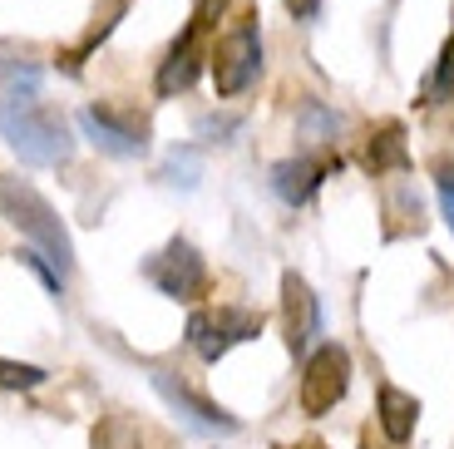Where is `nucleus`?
<instances>
[{"label":"nucleus","mask_w":454,"mask_h":449,"mask_svg":"<svg viewBox=\"0 0 454 449\" xmlns=\"http://www.w3.org/2000/svg\"><path fill=\"white\" fill-rule=\"evenodd\" d=\"M198 154H168V163H163V183H173V188H198Z\"/></svg>","instance_id":"dca6fc26"},{"label":"nucleus","mask_w":454,"mask_h":449,"mask_svg":"<svg viewBox=\"0 0 454 449\" xmlns=\"http://www.w3.org/2000/svg\"><path fill=\"white\" fill-rule=\"evenodd\" d=\"M257 336H262V311H252V306H203V311L188 316V346L207 366H217L232 346Z\"/></svg>","instance_id":"20e7f679"},{"label":"nucleus","mask_w":454,"mask_h":449,"mask_svg":"<svg viewBox=\"0 0 454 449\" xmlns=\"http://www.w3.org/2000/svg\"><path fill=\"white\" fill-rule=\"evenodd\" d=\"M430 99H434V104L454 99V35L444 40V50H440V65H434V75H430Z\"/></svg>","instance_id":"2eb2a0df"},{"label":"nucleus","mask_w":454,"mask_h":449,"mask_svg":"<svg viewBox=\"0 0 454 449\" xmlns=\"http://www.w3.org/2000/svg\"><path fill=\"white\" fill-rule=\"evenodd\" d=\"M257 75H262V30H257V11H247L217 35L213 84H217L223 99H232V94H242Z\"/></svg>","instance_id":"7ed1b4c3"},{"label":"nucleus","mask_w":454,"mask_h":449,"mask_svg":"<svg viewBox=\"0 0 454 449\" xmlns=\"http://www.w3.org/2000/svg\"><path fill=\"white\" fill-rule=\"evenodd\" d=\"M282 326H286V346H292V356H301V351L321 336V302L296 272L282 277Z\"/></svg>","instance_id":"6e6552de"},{"label":"nucleus","mask_w":454,"mask_h":449,"mask_svg":"<svg viewBox=\"0 0 454 449\" xmlns=\"http://www.w3.org/2000/svg\"><path fill=\"white\" fill-rule=\"evenodd\" d=\"M0 138L30 169H55V163H69V154H74L69 124L55 109L35 104V94H11V99L0 104Z\"/></svg>","instance_id":"f257e3e1"},{"label":"nucleus","mask_w":454,"mask_h":449,"mask_svg":"<svg viewBox=\"0 0 454 449\" xmlns=\"http://www.w3.org/2000/svg\"><path fill=\"white\" fill-rule=\"evenodd\" d=\"M124 11H129V0H109V5H104V15H94V25L84 30V40L65 55V69H80L84 59L94 55V45H104V40H109V30L119 25V15H124Z\"/></svg>","instance_id":"4468645a"},{"label":"nucleus","mask_w":454,"mask_h":449,"mask_svg":"<svg viewBox=\"0 0 454 449\" xmlns=\"http://www.w3.org/2000/svg\"><path fill=\"white\" fill-rule=\"evenodd\" d=\"M198 134L213 138V144H223L227 134H238V119H227V114L217 119V114H207V119H198Z\"/></svg>","instance_id":"412c9836"},{"label":"nucleus","mask_w":454,"mask_h":449,"mask_svg":"<svg viewBox=\"0 0 454 449\" xmlns=\"http://www.w3.org/2000/svg\"><path fill=\"white\" fill-rule=\"evenodd\" d=\"M375 420H380L390 445H405L415 435V425H420V400L410 390H400V385L380 381V390H375Z\"/></svg>","instance_id":"9b49d317"},{"label":"nucleus","mask_w":454,"mask_h":449,"mask_svg":"<svg viewBox=\"0 0 454 449\" xmlns=\"http://www.w3.org/2000/svg\"><path fill=\"white\" fill-rule=\"evenodd\" d=\"M0 217L11 227H20L35 248L59 267V277L74 272V242H69L65 223H59V213L50 208V198L40 188H30L25 178H5L0 173Z\"/></svg>","instance_id":"f03ea898"},{"label":"nucleus","mask_w":454,"mask_h":449,"mask_svg":"<svg viewBox=\"0 0 454 449\" xmlns=\"http://www.w3.org/2000/svg\"><path fill=\"white\" fill-rule=\"evenodd\" d=\"M292 449H326V445H317V439H311V445H292Z\"/></svg>","instance_id":"5701e85b"},{"label":"nucleus","mask_w":454,"mask_h":449,"mask_svg":"<svg viewBox=\"0 0 454 449\" xmlns=\"http://www.w3.org/2000/svg\"><path fill=\"white\" fill-rule=\"evenodd\" d=\"M80 129H84V138L109 158H138L148 148V129L134 124V119H124V114H114L109 104H90V109L80 114Z\"/></svg>","instance_id":"0eeeda50"},{"label":"nucleus","mask_w":454,"mask_h":449,"mask_svg":"<svg viewBox=\"0 0 454 449\" xmlns=\"http://www.w3.org/2000/svg\"><path fill=\"white\" fill-rule=\"evenodd\" d=\"M148 381H153V390H159L163 400H168L173 410H178V415H188V420H193L198 429H217V435H232V429H238V420L227 415L223 405H213L207 395L188 390V385H183V381H173L168 371H153Z\"/></svg>","instance_id":"1a4fd4ad"},{"label":"nucleus","mask_w":454,"mask_h":449,"mask_svg":"<svg viewBox=\"0 0 454 449\" xmlns=\"http://www.w3.org/2000/svg\"><path fill=\"white\" fill-rule=\"evenodd\" d=\"M434 193H440V213L454 232V163H440V169H434Z\"/></svg>","instance_id":"6ab92c4d"},{"label":"nucleus","mask_w":454,"mask_h":449,"mask_svg":"<svg viewBox=\"0 0 454 449\" xmlns=\"http://www.w3.org/2000/svg\"><path fill=\"white\" fill-rule=\"evenodd\" d=\"M286 5H292V15H311V11H317V0H286Z\"/></svg>","instance_id":"4be33fe9"},{"label":"nucleus","mask_w":454,"mask_h":449,"mask_svg":"<svg viewBox=\"0 0 454 449\" xmlns=\"http://www.w3.org/2000/svg\"><path fill=\"white\" fill-rule=\"evenodd\" d=\"M326 173H331V163H321V158H286V163L272 169V193L286 208H301L326 183Z\"/></svg>","instance_id":"f8f14e48"},{"label":"nucleus","mask_w":454,"mask_h":449,"mask_svg":"<svg viewBox=\"0 0 454 449\" xmlns=\"http://www.w3.org/2000/svg\"><path fill=\"white\" fill-rule=\"evenodd\" d=\"M203 35L188 25V30L173 40V50H168V59L159 65V75H153V90L163 94V99H173V94H183L188 84L198 79V69H203Z\"/></svg>","instance_id":"9d476101"},{"label":"nucleus","mask_w":454,"mask_h":449,"mask_svg":"<svg viewBox=\"0 0 454 449\" xmlns=\"http://www.w3.org/2000/svg\"><path fill=\"white\" fill-rule=\"evenodd\" d=\"M144 277L153 281L168 302H198V296L207 292V262H203V252H198L193 242H183V237H173L168 248L144 262Z\"/></svg>","instance_id":"423d86ee"},{"label":"nucleus","mask_w":454,"mask_h":449,"mask_svg":"<svg viewBox=\"0 0 454 449\" xmlns=\"http://www.w3.org/2000/svg\"><path fill=\"white\" fill-rule=\"evenodd\" d=\"M410 154H405V134H400V124H386L380 134H371V144H365V169L371 173H390V169H405Z\"/></svg>","instance_id":"ddd939ff"},{"label":"nucleus","mask_w":454,"mask_h":449,"mask_svg":"<svg viewBox=\"0 0 454 449\" xmlns=\"http://www.w3.org/2000/svg\"><path fill=\"white\" fill-rule=\"evenodd\" d=\"M351 351L340 346V341H326V346H317L307 356V366H301V381H296V400H301V410L307 415H326V410H336L340 400H346V390H351Z\"/></svg>","instance_id":"39448f33"},{"label":"nucleus","mask_w":454,"mask_h":449,"mask_svg":"<svg viewBox=\"0 0 454 449\" xmlns=\"http://www.w3.org/2000/svg\"><path fill=\"white\" fill-rule=\"evenodd\" d=\"M94 449H134V429L124 420H109V425L94 429Z\"/></svg>","instance_id":"a211bd4d"},{"label":"nucleus","mask_w":454,"mask_h":449,"mask_svg":"<svg viewBox=\"0 0 454 449\" xmlns=\"http://www.w3.org/2000/svg\"><path fill=\"white\" fill-rule=\"evenodd\" d=\"M223 11H227V0H198V11H193V20H188V25H193L198 35H207V30L217 25V15H223Z\"/></svg>","instance_id":"aec40b11"},{"label":"nucleus","mask_w":454,"mask_h":449,"mask_svg":"<svg viewBox=\"0 0 454 449\" xmlns=\"http://www.w3.org/2000/svg\"><path fill=\"white\" fill-rule=\"evenodd\" d=\"M40 381H45L40 366H25V360H5V356H0V385H5V390H35Z\"/></svg>","instance_id":"f3484780"}]
</instances>
